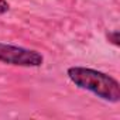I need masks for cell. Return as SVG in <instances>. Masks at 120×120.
<instances>
[{"mask_svg":"<svg viewBox=\"0 0 120 120\" xmlns=\"http://www.w3.org/2000/svg\"><path fill=\"white\" fill-rule=\"evenodd\" d=\"M67 75L75 86L89 90L106 102L117 103L120 100L119 81L105 72L85 67H71L68 68Z\"/></svg>","mask_w":120,"mask_h":120,"instance_id":"6da1fadb","label":"cell"},{"mask_svg":"<svg viewBox=\"0 0 120 120\" xmlns=\"http://www.w3.org/2000/svg\"><path fill=\"white\" fill-rule=\"evenodd\" d=\"M0 62L14 65V67L35 68L42 65L44 58L35 49H28L24 47L0 42Z\"/></svg>","mask_w":120,"mask_h":120,"instance_id":"7a4b0ae2","label":"cell"},{"mask_svg":"<svg viewBox=\"0 0 120 120\" xmlns=\"http://www.w3.org/2000/svg\"><path fill=\"white\" fill-rule=\"evenodd\" d=\"M107 38H109V41H110L113 45L119 47V31H117V30L109 33V34H107Z\"/></svg>","mask_w":120,"mask_h":120,"instance_id":"3957f363","label":"cell"},{"mask_svg":"<svg viewBox=\"0 0 120 120\" xmlns=\"http://www.w3.org/2000/svg\"><path fill=\"white\" fill-rule=\"evenodd\" d=\"M9 9H10V6H9V3L6 2V0H0V16L7 13Z\"/></svg>","mask_w":120,"mask_h":120,"instance_id":"277c9868","label":"cell"}]
</instances>
